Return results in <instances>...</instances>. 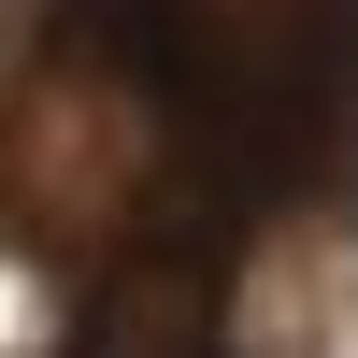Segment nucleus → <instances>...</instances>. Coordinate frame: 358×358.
Listing matches in <instances>:
<instances>
[{
  "mask_svg": "<svg viewBox=\"0 0 358 358\" xmlns=\"http://www.w3.org/2000/svg\"><path fill=\"white\" fill-rule=\"evenodd\" d=\"M57 358H229V315H215V244L187 229H115L101 273L72 301V344Z\"/></svg>",
  "mask_w": 358,
  "mask_h": 358,
  "instance_id": "nucleus-2",
  "label": "nucleus"
},
{
  "mask_svg": "<svg viewBox=\"0 0 358 358\" xmlns=\"http://www.w3.org/2000/svg\"><path fill=\"white\" fill-rule=\"evenodd\" d=\"M72 57L158 115L215 229L358 143V0H72Z\"/></svg>",
  "mask_w": 358,
  "mask_h": 358,
  "instance_id": "nucleus-1",
  "label": "nucleus"
}]
</instances>
